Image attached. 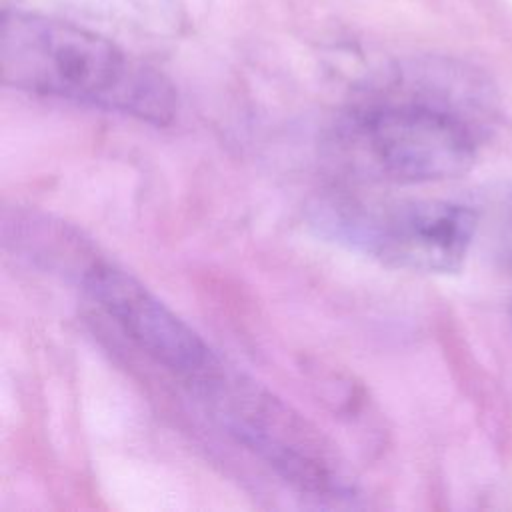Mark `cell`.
I'll return each mask as SVG.
<instances>
[{
    "mask_svg": "<svg viewBox=\"0 0 512 512\" xmlns=\"http://www.w3.org/2000/svg\"><path fill=\"white\" fill-rule=\"evenodd\" d=\"M490 120L488 86L460 74L424 92L350 108L328 130L324 156L362 184L450 180L472 168Z\"/></svg>",
    "mask_w": 512,
    "mask_h": 512,
    "instance_id": "1",
    "label": "cell"
},
{
    "mask_svg": "<svg viewBox=\"0 0 512 512\" xmlns=\"http://www.w3.org/2000/svg\"><path fill=\"white\" fill-rule=\"evenodd\" d=\"M0 76L24 92L150 124H168L176 114V90L156 68L96 32L38 14H2Z\"/></svg>",
    "mask_w": 512,
    "mask_h": 512,
    "instance_id": "2",
    "label": "cell"
},
{
    "mask_svg": "<svg viewBox=\"0 0 512 512\" xmlns=\"http://www.w3.org/2000/svg\"><path fill=\"white\" fill-rule=\"evenodd\" d=\"M208 414L302 492L346 498L352 484L330 440L284 400L222 360L188 384Z\"/></svg>",
    "mask_w": 512,
    "mask_h": 512,
    "instance_id": "3",
    "label": "cell"
},
{
    "mask_svg": "<svg viewBox=\"0 0 512 512\" xmlns=\"http://www.w3.org/2000/svg\"><path fill=\"white\" fill-rule=\"evenodd\" d=\"M312 224L330 240L378 262L424 274L460 270L478 230V214L434 198L368 200L348 194L322 198Z\"/></svg>",
    "mask_w": 512,
    "mask_h": 512,
    "instance_id": "4",
    "label": "cell"
},
{
    "mask_svg": "<svg viewBox=\"0 0 512 512\" xmlns=\"http://www.w3.org/2000/svg\"><path fill=\"white\" fill-rule=\"evenodd\" d=\"M78 284L124 336L186 384L220 362L192 326L124 268L96 258Z\"/></svg>",
    "mask_w": 512,
    "mask_h": 512,
    "instance_id": "5",
    "label": "cell"
},
{
    "mask_svg": "<svg viewBox=\"0 0 512 512\" xmlns=\"http://www.w3.org/2000/svg\"><path fill=\"white\" fill-rule=\"evenodd\" d=\"M506 238H508V246L512 252V206L508 210V222H506Z\"/></svg>",
    "mask_w": 512,
    "mask_h": 512,
    "instance_id": "6",
    "label": "cell"
}]
</instances>
